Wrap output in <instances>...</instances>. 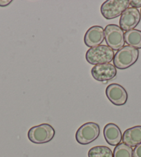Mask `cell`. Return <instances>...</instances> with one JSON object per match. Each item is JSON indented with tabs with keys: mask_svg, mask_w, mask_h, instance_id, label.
Segmentation results:
<instances>
[{
	"mask_svg": "<svg viewBox=\"0 0 141 157\" xmlns=\"http://www.w3.org/2000/svg\"><path fill=\"white\" fill-rule=\"evenodd\" d=\"M114 51L107 45H100L90 48L86 53V59L90 64L110 63L114 58Z\"/></svg>",
	"mask_w": 141,
	"mask_h": 157,
	"instance_id": "6da1fadb",
	"label": "cell"
},
{
	"mask_svg": "<svg viewBox=\"0 0 141 157\" xmlns=\"http://www.w3.org/2000/svg\"><path fill=\"white\" fill-rule=\"evenodd\" d=\"M139 51L130 46H124L117 51L113 58V65L119 69H126L137 62Z\"/></svg>",
	"mask_w": 141,
	"mask_h": 157,
	"instance_id": "7a4b0ae2",
	"label": "cell"
},
{
	"mask_svg": "<svg viewBox=\"0 0 141 157\" xmlns=\"http://www.w3.org/2000/svg\"><path fill=\"white\" fill-rule=\"evenodd\" d=\"M55 131L49 124L43 123L31 128L28 132L29 140L35 144H43L52 140Z\"/></svg>",
	"mask_w": 141,
	"mask_h": 157,
	"instance_id": "3957f363",
	"label": "cell"
},
{
	"mask_svg": "<svg viewBox=\"0 0 141 157\" xmlns=\"http://www.w3.org/2000/svg\"><path fill=\"white\" fill-rule=\"evenodd\" d=\"M105 40L108 47L113 51H119L124 47V31L116 24H108L105 29Z\"/></svg>",
	"mask_w": 141,
	"mask_h": 157,
	"instance_id": "277c9868",
	"label": "cell"
},
{
	"mask_svg": "<svg viewBox=\"0 0 141 157\" xmlns=\"http://www.w3.org/2000/svg\"><path fill=\"white\" fill-rule=\"evenodd\" d=\"M129 0H107L102 4L100 11L107 20L118 17L128 9Z\"/></svg>",
	"mask_w": 141,
	"mask_h": 157,
	"instance_id": "5b68a950",
	"label": "cell"
},
{
	"mask_svg": "<svg viewBox=\"0 0 141 157\" xmlns=\"http://www.w3.org/2000/svg\"><path fill=\"white\" fill-rule=\"evenodd\" d=\"M100 126L93 122H89L80 126L75 133V139L80 145L90 144L98 138Z\"/></svg>",
	"mask_w": 141,
	"mask_h": 157,
	"instance_id": "8992f818",
	"label": "cell"
},
{
	"mask_svg": "<svg viewBox=\"0 0 141 157\" xmlns=\"http://www.w3.org/2000/svg\"><path fill=\"white\" fill-rule=\"evenodd\" d=\"M140 13L138 9L128 8L120 16L119 26L123 31H131L138 26L140 21Z\"/></svg>",
	"mask_w": 141,
	"mask_h": 157,
	"instance_id": "52a82bcc",
	"label": "cell"
},
{
	"mask_svg": "<svg viewBox=\"0 0 141 157\" xmlns=\"http://www.w3.org/2000/svg\"><path fill=\"white\" fill-rule=\"evenodd\" d=\"M105 92L109 101L116 106H122L126 104L128 99L126 89L119 84L113 83L108 85Z\"/></svg>",
	"mask_w": 141,
	"mask_h": 157,
	"instance_id": "ba28073f",
	"label": "cell"
},
{
	"mask_svg": "<svg viewBox=\"0 0 141 157\" xmlns=\"http://www.w3.org/2000/svg\"><path fill=\"white\" fill-rule=\"evenodd\" d=\"M117 74V69L112 64H97L91 69V75L95 80L104 82L112 80Z\"/></svg>",
	"mask_w": 141,
	"mask_h": 157,
	"instance_id": "9c48e42d",
	"label": "cell"
},
{
	"mask_svg": "<svg viewBox=\"0 0 141 157\" xmlns=\"http://www.w3.org/2000/svg\"><path fill=\"white\" fill-rule=\"evenodd\" d=\"M105 40L104 29L100 26H93L87 30L84 37L86 46L93 48L101 45Z\"/></svg>",
	"mask_w": 141,
	"mask_h": 157,
	"instance_id": "30bf717a",
	"label": "cell"
},
{
	"mask_svg": "<svg viewBox=\"0 0 141 157\" xmlns=\"http://www.w3.org/2000/svg\"><path fill=\"white\" fill-rule=\"evenodd\" d=\"M105 139L108 144L116 146L120 144L123 140V134L119 127L114 123H108L103 129Z\"/></svg>",
	"mask_w": 141,
	"mask_h": 157,
	"instance_id": "8fae6325",
	"label": "cell"
},
{
	"mask_svg": "<svg viewBox=\"0 0 141 157\" xmlns=\"http://www.w3.org/2000/svg\"><path fill=\"white\" fill-rule=\"evenodd\" d=\"M123 142L130 147H135L141 143V125L126 129L123 134Z\"/></svg>",
	"mask_w": 141,
	"mask_h": 157,
	"instance_id": "7c38bea8",
	"label": "cell"
},
{
	"mask_svg": "<svg viewBox=\"0 0 141 157\" xmlns=\"http://www.w3.org/2000/svg\"><path fill=\"white\" fill-rule=\"evenodd\" d=\"M124 42L128 46L134 47L136 49L141 48V31L133 29L125 32L124 35Z\"/></svg>",
	"mask_w": 141,
	"mask_h": 157,
	"instance_id": "4fadbf2b",
	"label": "cell"
},
{
	"mask_svg": "<svg viewBox=\"0 0 141 157\" xmlns=\"http://www.w3.org/2000/svg\"><path fill=\"white\" fill-rule=\"evenodd\" d=\"M88 157H113V152L107 146H95L89 150Z\"/></svg>",
	"mask_w": 141,
	"mask_h": 157,
	"instance_id": "5bb4252c",
	"label": "cell"
},
{
	"mask_svg": "<svg viewBox=\"0 0 141 157\" xmlns=\"http://www.w3.org/2000/svg\"><path fill=\"white\" fill-rule=\"evenodd\" d=\"M113 157H133V149L124 143H120L113 150Z\"/></svg>",
	"mask_w": 141,
	"mask_h": 157,
	"instance_id": "9a60e30c",
	"label": "cell"
},
{
	"mask_svg": "<svg viewBox=\"0 0 141 157\" xmlns=\"http://www.w3.org/2000/svg\"><path fill=\"white\" fill-rule=\"evenodd\" d=\"M133 157H141V143L134 147L133 150Z\"/></svg>",
	"mask_w": 141,
	"mask_h": 157,
	"instance_id": "2e32d148",
	"label": "cell"
},
{
	"mask_svg": "<svg viewBox=\"0 0 141 157\" xmlns=\"http://www.w3.org/2000/svg\"><path fill=\"white\" fill-rule=\"evenodd\" d=\"M129 5L135 9L141 8V0H131V1H129Z\"/></svg>",
	"mask_w": 141,
	"mask_h": 157,
	"instance_id": "e0dca14e",
	"label": "cell"
},
{
	"mask_svg": "<svg viewBox=\"0 0 141 157\" xmlns=\"http://www.w3.org/2000/svg\"><path fill=\"white\" fill-rule=\"evenodd\" d=\"M12 0H0V6L5 7L9 6L11 3Z\"/></svg>",
	"mask_w": 141,
	"mask_h": 157,
	"instance_id": "ac0fdd59",
	"label": "cell"
},
{
	"mask_svg": "<svg viewBox=\"0 0 141 157\" xmlns=\"http://www.w3.org/2000/svg\"><path fill=\"white\" fill-rule=\"evenodd\" d=\"M140 15H141V9H140Z\"/></svg>",
	"mask_w": 141,
	"mask_h": 157,
	"instance_id": "d6986e66",
	"label": "cell"
}]
</instances>
